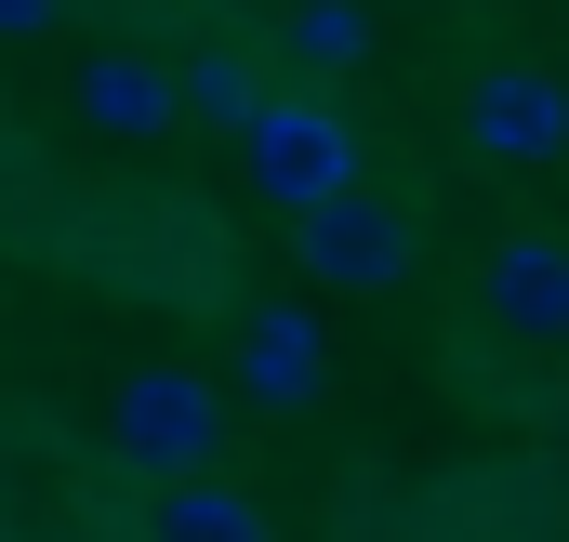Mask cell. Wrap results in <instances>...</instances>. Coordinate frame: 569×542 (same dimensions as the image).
<instances>
[{
    "mask_svg": "<svg viewBox=\"0 0 569 542\" xmlns=\"http://www.w3.org/2000/svg\"><path fill=\"white\" fill-rule=\"evenodd\" d=\"M279 67H305V80L371 67V0H291L279 13Z\"/></svg>",
    "mask_w": 569,
    "mask_h": 542,
    "instance_id": "obj_10",
    "label": "cell"
},
{
    "mask_svg": "<svg viewBox=\"0 0 569 542\" xmlns=\"http://www.w3.org/2000/svg\"><path fill=\"white\" fill-rule=\"evenodd\" d=\"M226 384L252 410H318L331 384V331H318V304H239V331H226Z\"/></svg>",
    "mask_w": 569,
    "mask_h": 542,
    "instance_id": "obj_5",
    "label": "cell"
},
{
    "mask_svg": "<svg viewBox=\"0 0 569 542\" xmlns=\"http://www.w3.org/2000/svg\"><path fill=\"white\" fill-rule=\"evenodd\" d=\"M0 542H13V530H0Z\"/></svg>",
    "mask_w": 569,
    "mask_h": 542,
    "instance_id": "obj_12",
    "label": "cell"
},
{
    "mask_svg": "<svg viewBox=\"0 0 569 542\" xmlns=\"http://www.w3.org/2000/svg\"><path fill=\"white\" fill-rule=\"evenodd\" d=\"M463 159L477 172H543V159H569V67H530V53L477 67L463 80Z\"/></svg>",
    "mask_w": 569,
    "mask_h": 542,
    "instance_id": "obj_4",
    "label": "cell"
},
{
    "mask_svg": "<svg viewBox=\"0 0 569 542\" xmlns=\"http://www.w3.org/2000/svg\"><path fill=\"white\" fill-rule=\"evenodd\" d=\"M411 212L385 199V185H345V199H318L305 225H291V265L318 278V291H345V304H385L398 278H411Z\"/></svg>",
    "mask_w": 569,
    "mask_h": 542,
    "instance_id": "obj_3",
    "label": "cell"
},
{
    "mask_svg": "<svg viewBox=\"0 0 569 542\" xmlns=\"http://www.w3.org/2000/svg\"><path fill=\"white\" fill-rule=\"evenodd\" d=\"M67 27V0H0V40H53Z\"/></svg>",
    "mask_w": 569,
    "mask_h": 542,
    "instance_id": "obj_11",
    "label": "cell"
},
{
    "mask_svg": "<svg viewBox=\"0 0 569 542\" xmlns=\"http://www.w3.org/2000/svg\"><path fill=\"white\" fill-rule=\"evenodd\" d=\"M80 120L107 145H159L172 133V53H133V40H107V53H80Z\"/></svg>",
    "mask_w": 569,
    "mask_h": 542,
    "instance_id": "obj_7",
    "label": "cell"
},
{
    "mask_svg": "<svg viewBox=\"0 0 569 542\" xmlns=\"http://www.w3.org/2000/svg\"><path fill=\"white\" fill-rule=\"evenodd\" d=\"M146 542H279V530H266V503H252V490L186 476V490H159V503H146Z\"/></svg>",
    "mask_w": 569,
    "mask_h": 542,
    "instance_id": "obj_9",
    "label": "cell"
},
{
    "mask_svg": "<svg viewBox=\"0 0 569 542\" xmlns=\"http://www.w3.org/2000/svg\"><path fill=\"white\" fill-rule=\"evenodd\" d=\"M107 436H120L133 476L186 490V476H212V450H226V384L186 371V358H133V371L107 384Z\"/></svg>",
    "mask_w": 569,
    "mask_h": 542,
    "instance_id": "obj_1",
    "label": "cell"
},
{
    "mask_svg": "<svg viewBox=\"0 0 569 542\" xmlns=\"http://www.w3.org/2000/svg\"><path fill=\"white\" fill-rule=\"evenodd\" d=\"M239 172H252V199L266 212H318V199H345V185H371L358 172V120L331 107V93H266L252 107V133H239Z\"/></svg>",
    "mask_w": 569,
    "mask_h": 542,
    "instance_id": "obj_2",
    "label": "cell"
},
{
    "mask_svg": "<svg viewBox=\"0 0 569 542\" xmlns=\"http://www.w3.org/2000/svg\"><path fill=\"white\" fill-rule=\"evenodd\" d=\"M477 304H490V331H517V344H569V239L557 225L490 239V252H477Z\"/></svg>",
    "mask_w": 569,
    "mask_h": 542,
    "instance_id": "obj_6",
    "label": "cell"
},
{
    "mask_svg": "<svg viewBox=\"0 0 569 542\" xmlns=\"http://www.w3.org/2000/svg\"><path fill=\"white\" fill-rule=\"evenodd\" d=\"M252 107H266V53H239V40L172 53V120H212V133L239 145V133H252Z\"/></svg>",
    "mask_w": 569,
    "mask_h": 542,
    "instance_id": "obj_8",
    "label": "cell"
}]
</instances>
